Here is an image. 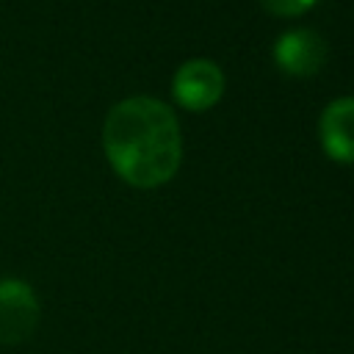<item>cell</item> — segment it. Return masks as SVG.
<instances>
[{
    "mask_svg": "<svg viewBox=\"0 0 354 354\" xmlns=\"http://www.w3.org/2000/svg\"><path fill=\"white\" fill-rule=\"evenodd\" d=\"M102 149L124 183L136 188L163 185L183 160L180 122L155 97H127L102 122Z\"/></svg>",
    "mask_w": 354,
    "mask_h": 354,
    "instance_id": "obj_1",
    "label": "cell"
},
{
    "mask_svg": "<svg viewBox=\"0 0 354 354\" xmlns=\"http://www.w3.org/2000/svg\"><path fill=\"white\" fill-rule=\"evenodd\" d=\"M41 318V304L36 290L17 277L0 279V343L17 346L25 343Z\"/></svg>",
    "mask_w": 354,
    "mask_h": 354,
    "instance_id": "obj_2",
    "label": "cell"
},
{
    "mask_svg": "<svg viewBox=\"0 0 354 354\" xmlns=\"http://www.w3.org/2000/svg\"><path fill=\"white\" fill-rule=\"evenodd\" d=\"M171 94L183 108L205 111L224 94V72L210 58H191L177 66Z\"/></svg>",
    "mask_w": 354,
    "mask_h": 354,
    "instance_id": "obj_3",
    "label": "cell"
},
{
    "mask_svg": "<svg viewBox=\"0 0 354 354\" xmlns=\"http://www.w3.org/2000/svg\"><path fill=\"white\" fill-rule=\"evenodd\" d=\"M274 61L288 75H296V77L315 75L326 61V41L313 28L285 30L274 41Z\"/></svg>",
    "mask_w": 354,
    "mask_h": 354,
    "instance_id": "obj_4",
    "label": "cell"
},
{
    "mask_svg": "<svg viewBox=\"0 0 354 354\" xmlns=\"http://www.w3.org/2000/svg\"><path fill=\"white\" fill-rule=\"evenodd\" d=\"M321 144L329 158L354 163V97L332 100L321 113Z\"/></svg>",
    "mask_w": 354,
    "mask_h": 354,
    "instance_id": "obj_5",
    "label": "cell"
},
{
    "mask_svg": "<svg viewBox=\"0 0 354 354\" xmlns=\"http://www.w3.org/2000/svg\"><path fill=\"white\" fill-rule=\"evenodd\" d=\"M271 14L279 17H296L301 11H307L310 6H315V0H260Z\"/></svg>",
    "mask_w": 354,
    "mask_h": 354,
    "instance_id": "obj_6",
    "label": "cell"
}]
</instances>
